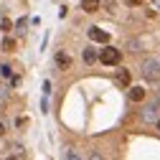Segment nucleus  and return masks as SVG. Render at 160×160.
I'll return each instance as SVG.
<instances>
[{
	"label": "nucleus",
	"instance_id": "obj_1",
	"mask_svg": "<svg viewBox=\"0 0 160 160\" xmlns=\"http://www.w3.org/2000/svg\"><path fill=\"white\" fill-rule=\"evenodd\" d=\"M142 74L148 79H158L160 76V56H150L148 61L142 64Z\"/></svg>",
	"mask_w": 160,
	"mask_h": 160
},
{
	"label": "nucleus",
	"instance_id": "obj_2",
	"mask_svg": "<svg viewBox=\"0 0 160 160\" xmlns=\"http://www.w3.org/2000/svg\"><path fill=\"white\" fill-rule=\"evenodd\" d=\"M99 61H102L104 66H117L119 61H122V53H119L117 48H109V46H107V48L102 51V56H99Z\"/></svg>",
	"mask_w": 160,
	"mask_h": 160
},
{
	"label": "nucleus",
	"instance_id": "obj_3",
	"mask_svg": "<svg viewBox=\"0 0 160 160\" xmlns=\"http://www.w3.org/2000/svg\"><path fill=\"white\" fill-rule=\"evenodd\" d=\"M89 38L97 41V43H107V41H109V36H107L102 28H89Z\"/></svg>",
	"mask_w": 160,
	"mask_h": 160
},
{
	"label": "nucleus",
	"instance_id": "obj_4",
	"mask_svg": "<svg viewBox=\"0 0 160 160\" xmlns=\"http://www.w3.org/2000/svg\"><path fill=\"white\" fill-rule=\"evenodd\" d=\"M130 79H132V76H130V71H127V69H119V71H117V76H114V82H117L119 87H125V89H127V87H130Z\"/></svg>",
	"mask_w": 160,
	"mask_h": 160
},
{
	"label": "nucleus",
	"instance_id": "obj_5",
	"mask_svg": "<svg viewBox=\"0 0 160 160\" xmlns=\"http://www.w3.org/2000/svg\"><path fill=\"white\" fill-rule=\"evenodd\" d=\"M142 119H148V122H155L158 119V104H148L142 109Z\"/></svg>",
	"mask_w": 160,
	"mask_h": 160
},
{
	"label": "nucleus",
	"instance_id": "obj_6",
	"mask_svg": "<svg viewBox=\"0 0 160 160\" xmlns=\"http://www.w3.org/2000/svg\"><path fill=\"white\" fill-rule=\"evenodd\" d=\"M145 97H148V92L142 87H130V99H132V102H142Z\"/></svg>",
	"mask_w": 160,
	"mask_h": 160
},
{
	"label": "nucleus",
	"instance_id": "obj_7",
	"mask_svg": "<svg viewBox=\"0 0 160 160\" xmlns=\"http://www.w3.org/2000/svg\"><path fill=\"white\" fill-rule=\"evenodd\" d=\"M82 8L87 13H97L99 10V0H82Z\"/></svg>",
	"mask_w": 160,
	"mask_h": 160
},
{
	"label": "nucleus",
	"instance_id": "obj_8",
	"mask_svg": "<svg viewBox=\"0 0 160 160\" xmlns=\"http://www.w3.org/2000/svg\"><path fill=\"white\" fill-rule=\"evenodd\" d=\"M82 58H84V64H94V61H97V53H94V48H84Z\"/></svg>",
	"mask_w": 160,
	"mask_h": 160
},
{
	"label": "nucleus",
	"instance_id": "obj_9",
	"mask_svg": "<svg viewBox=\"0 0 160 160\" xmlns=\"http://www.w3.org/2000/svg\"><path fill=\"white\" fill-rule=\"evenodd\" d=\"M56 64H58V66H69V64H71V58H69L66 53H56Z\"/></svg>",
	"mask_w": 160,
	"mask_h": 160
},
{
	"label": "nucleus",
	"instance_id": "obj_10",
	"mask_svg": "<svg viewBox=\"0 0 160 160\" xmlns=\"http://www.w3.org/2000/svg\"><path fill=\"white\" fill-rule=\"evenodd\" d=\"M10 150H13V152H10L13 158H23V155H26V152H23V145H18V142H15V145H13Z\"/></svg>",
	"mask_w": 160,
	"mask_h": 160
},
{
	"label": "nucleus",
	"instance_id": "obj_11",
	"mask_svg": "<svg viewBox=\"0 0 160 160\" xmlns=\"http://www.w3.org/2000/svg\"><path fill=\"white\" fill-rule=\"evenodd\" d=\"M15 48V41H13V38H5V41H3V51H13Z\"/></svg>",
	"mask_w": 160,
	"mask_h": 160
},
{
	"label": "nucleus",
	"instance_id": "obj_12",
	"mask_svg": "<svg viewBox=\"0 0 160 160\" xmlns=\"http://www.w3.org/2000/svg\"><path fill=\"white\" fill-rule=\"evenodd\" d=\"M0 76H10V66H8V64L0 66Z\"/></svg>",
	"mask_w": 160,
	"mask_h": 160
},
{
	"label": "nucleus",
	"instance_id": "obj_13",
	"mask_svg": "<svg viewBox=\"0 0 160 160\" xmlns=\"http://www.w3.org/2000/svg\"><path fill=\"white\" fill-rule=\"evenodd\" d=\"M64 158H69V160H71V158H79V155H76L74 150H66V152H64Z\"/></svg>",
	"mask_w": 160,
	"mask_h": 160
},
{
	"label": "nucleus",
	"instance_id": "obj_14",
	"mask_svg": "<svg viewBox=\"0 0 160 160\" xmlns=\"http://www.w3.org/2000/svg\"><path fill=\"white\" fill-rule=\"evenodd\" d=\"M127 3H130V5H140V3H142V0H127Z\"/></svg>",
	"mask_w": 160,
	"mask_h": 160
},
{
	"label": "nucleus",
	"instance_id": "obj_15",
	"mask_svg": "<svg viewBox=\"0 0 160 160\" xmlns=\"http://www.w3.org/2000/svg\"><path fill=\"white\" fill-rule=\"evenodd\" d=\"M0 135H5V125L3 122H0Z\"/></svg>",
	"mask_w": 160,
	"mask_h": 160
},
{
	"label": "nucleus",
	"instance_id": "obj_16",
	"mask_svg": "<svg viewBox=\"0 0 160 160\" xmlns=\"http://www.w3.org/2000/svg\"><path fill=\"white\" fill-rule=\"evenodd\" d=\"M155 5H158V8H160V0H155Z\"/></svg>",
	"mask_w": 160,
	"mask_h": 160
},
{
	"label": "nucleus",
	"instance_id": "obj_17",
	"mask_svg": "<svg viewBox=\"0 0 160 160\" xmlns=\"http://www.w3.org/2000/svg\"><path fill=\"white\" fill-rule=\"evenodd\" d=\"M158 132H160V119H158Z\"/></svg>",
	"mask_w": 160,
	"mask_h": 160
},
{
	"label": "nucleus",
	"instance_id": "obj_18",
	"mask_svg": "<svg viewBox=\"0 0 160 160\" xmlns=\"http://www.w3.org/2000/svg\"><path fill=\"white\" fill-rule=\"evenodd\" d=\"M0 109H3V99H0Z\"/></svg>",
	"mask_w": 160,
	"mask_h": 160
}]
</instances>
